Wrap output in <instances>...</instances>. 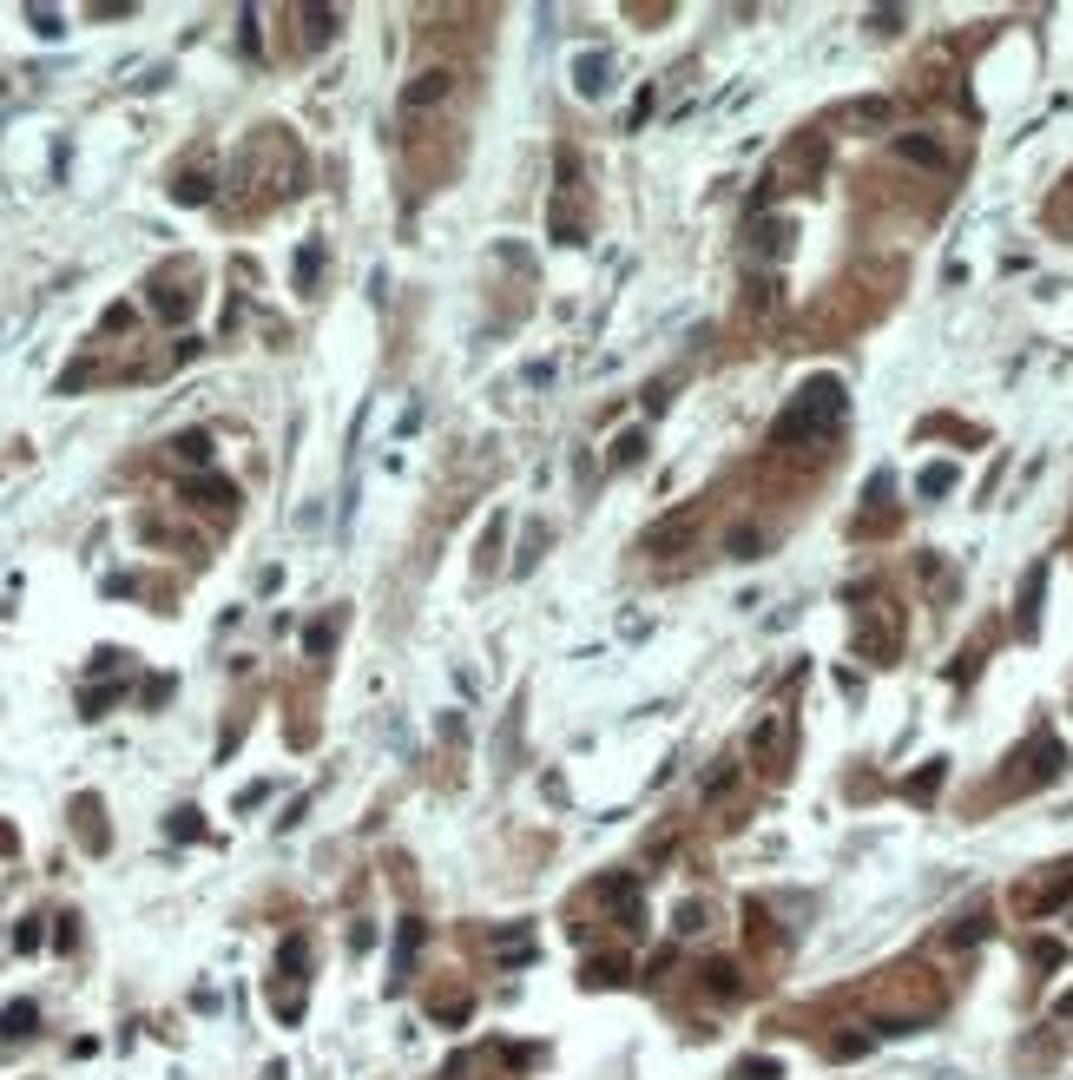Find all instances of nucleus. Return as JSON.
<instances>
[{
  "label": "nucleus",
  "instance_id": "obj_1",
  "mask_svg": "<svg viewBox=\"0 0 1073 1080\" xmlns=\"http://www.w3.org/2000/svg\"><path fill=\"white\" fill-rule=\"evenodd\" d=\"M837 415H843V382H837V376H817V382H804V396L777 415L771 442H804V435H823V429H837Z\"/></svg>",
  "mask_w": 1073,
  "mask_h": 1080
},
{
  "label": "nucleus",
  "instance_id": "obj_2",
  "mask_svg": "<svg viewBox=\"0 0 1073 1080\" xmlns=\"http://www.w3.org/2000/svg\"><path fill=\"white\" fill-rule=\"evenodd\" d=\"M152 310L158 317H172V323H185L191 317V270H158L152 277Z\"/></svg>",
  "mask_w": 1073,
  "mask_h": 1080
},
{
  "label": "nucleus",
  "instance_id": "obj_3",
  "mask_svg": "<svg viewBox=\"0 0 1073 1080\" xmlns=\"http://www.w3.org/2000/svg\"><path fill=\"white\" fill-rule=\"evenodd\" d=\"M692 534H698V514L685 508V514H672V521H659V527H652V534H646V547H652V554H665V560H679L685 547H692Z\"/></svg>",
  "mask_w": 1073,
  "mask_h": 1080
},
{
  "label": "nucleus",
  "instance_id": "obj_4",
  "mask_svg": "<svg viewBox=\"0 0 1073 1080\" xmlns=\"http://www.w3.org/2000/svg\"><path fill=\"white\" fill-rule=\"evenodd\" d=\"M448 86H455V73H448V66H435V73H415V80H409V93H402V106H409V112H422V106H435V99H442Z\"/></svg>",
  "mask_w": 1073,
  "mask_h": 1080
},
{
  "label": "nucleus",
  "instance_id": "obj_5",
  "mask_svg": "<svg viewBox=\"0 0 1073 1080\" xmlns=\"http://www.w3.org/2000/svg\"><path fill=\"white\" fill-rule=\"evenodd\" d=\"M573 80H580V93H586V99H600V93H606V80H613V53H586V60L573 66Z\"/></svg>",
  "mask_w": 1073,
  "mask_h": 1080
},
{
  "label": "nucleus",
  "instance_id": "obj_6",
  "mask_svg": "<svg viewBox=\"0 0 1073 1080\" xmlns=\"http://www.w3.org/2000/svg\"><path fill=\"white\" fill-rule=\"evenodd\" d=\"M185 494H191V501H205V508H237V488H231V481H218V475H191Z\"/></svg>",
  "mask_w": 1073,
  "mask_h": 1080
},
{
  "label": "nucleus",
  "instance_id": "obj_7",
  "mask_svg": "<svg viewBox=\"0 0 1073 1080\" xmlns=\"http://www.w3.org/2000/svg\"><path fill=\"white\" fill-rule=\"evenodd\" d=\"M172 191H178V205H205V198H211V159L191 165V172H178Z\"/></svg>",
  "mask_w": 1073,
  "mask_h": 1080
},
{
  "label": "nucleus",
  "instance_id": "obj_8",
  "mask_svg": "<svg viewBox=\"0 0 1073 1080\" xmlns=\"http://www.w3.org/2000/svg\"><path fill=\"white\" fill-rule=\"evenodd\" d=\"M303 47H330V33H336V14L330 7H303Z\"/></svg>",
  "mask_w": 1073,
  "mask_h": 1080
},
{
  "label": "nucleus",
  "instance_id": "obj_9",
  "mask_svg": "<svg viewBox=\"0 0 1073 1080\" xmlns=\"http://www.w3.org/2000/svg\"><path fill=\"white\" fill-rule=\"evenodd\" d=\"M316 277H323V244H303L297 251V290H316Z\"/></svg>",
  "mask_w": 1073,
  "mask_h": 1080
},
{
  "label": "nucleus",
  "instance_id": "obj_10",
  "mask_svg": "<svg viewBox=\"0 0 1073 1080\" xmlns=\"http://www.w3.org/2000/svg\"><path fill=\"white\" fill-rule=\"evenodd\" d=\"M606 903H613L626 922H639V896H632V883H626V876H613V883H606Z\"/></svg>",
  "mask_w": 1073,
  "mask_h": 1080
},
{
  "label": "nucleus",
  "instance_id": "obj_11",
  "mask_svg": "<svg viewBox=\"0 0 1073 1080\" xmlns=\"http://www.w3.org/2000/svg\"><path fill=\"white\" fill-rule=\"evenodd\" d=\"M883 119H889V99H869V106L843 112V126H883Z\"/></svg>",
  "mask_w": 1073,
  "mask_h": 1080
},
{
  "label": "nucleus",
  "instance_id": "obj_12",
  "mask_svg": "<svg viewBox=\"0 0 1073 1080\" xmlns=\"http://www.w3.org/2000/svg\"><path fill=\"white\" fill-rule=\"evenodd\" d=\"M902 159H916V165H942V152H935V139L909 132V139H902Z\"/></svg>",
  "mask_w": 1073,
  "mask_h": 1080
},
{
  "label": "nucleus",
  "instance_id": "obj_13",
  "mask_svg": "<svg viewBox=\"0 0 1073 1080\" xmlns=\"http://www.w3.org/2000/svg\"><path fill=\"white\" fill-rule=\"evenodd\" d=\"M981 936H988V916H962L955 929H948V942H955V949H968V942H981Z\"/></svg>",
  "mask_w": 1073,
  "mask_h": 1080
},
{
  "label": "nucleus",
  "instance_id": "obj_14",
  "mask_svg": "<svg viewBox=\"0 0 1073 1080\" xmlns=\"http://www.w3.org/2000/svg\"><path fill=\"white\" fill-rule=\"evenodd\" d=\"M33 1028V1001H14L7 1015H0V1034H27Z\"/></svg>",
  "mask_w": 1073,
  "mask_h": 1080
},
{
  "label": "nucleus",
  "instance_id": "obj_15",
  "mask_svg": "<svg viewBox=\"0 0 1073 1080\" xmlns=\"http://www.w3.org/2000/svg\"><path fill=\"white\" fill-rule=\"evenodd\" d=\"M172 455H185V461H205V455H211V435H178V442H172Z\"/></svg>",
  "mask_w": 1073,
  "mask_h": 1080
},
{
  "label": "nucleus",
  "instance_id": "obj_16",
  "mask_svg": "<svg viewBox=\"0 0 1073 1080\" xmlns=\"http://www.w3.org/2000/svg\"><path fill=\"white\" fill-rule=\"evenodd\" d=\"M330 639H336V620H316L310 633H303V646H310L316 659H323V652H330Z\"/></svg>",
  "mask_w": 1073,
  "mask_h": 1080
},
{
  "label": "nucleus",
  "instance_id": "obj_17",
  "mask_svg": "<svg viewBox=\"0 0 1073 1080\" xmlns=\"http://www.w3.org/2000/svg\"><path fill=\"white\" fill-rule=\"evenodd\" d=\"M830 1054H837V1061H856V1054H869V1034H837Z\"/></svg>",
  "mask_w": 1073,
  "mask_h": 1080
},
{
  "label": "nucleus",
  "instance_id": "obj_18",
  "mask_svg": "<svg viewBox=\"0 0 1073 1080\" xmlns=\"http://www.w3.org/2000/svg\"><path fill=\"white\" fill-rule=\"evenodd\" d=\"M711 988H718V995H738V969H731V962H711Z\"/></svg>",
  "mask_w": 1073,
  "mask_h": 1080
},
{
  "label": "nucleus",
  "instance_id": "obj_19",
  "mask_svg": "<svg viewBox=\"0 0 1073 1080\" xmlns=\"http://www.w3.org/2000/svg\"><path fill=\"white\" fill-rule=\"evenodd\" d=\"M955 488V468H929V475H922V494H948Z\"/></svg>",
  "mask_w": 1073,
  "mask_h": 1080
},
{
  "label": "nucleus",
  "instance_id": "obj_20",
  "mask_svg": "<svg viewBox=\"0 0 1073 1080\" xmlns=\"http://www.w3.org/2000/svg\"><path fill=\"white\" fill-rule=\"evenodd\" d=\"M738 1080H777V1061H738Z\"/></svg>",
  "mask_w": 1073,
  "mask_h": 1080
},
{
  "label": "nucleus",
  "instance_id": "obj_21",
  "mask_svg": "<svg viewBox=\"0 0 1073 1080\" xmlns=\"http://www.w3.org/2000/svg\"><path fill=\"white\" fill-rule=\"evenodd\" d=\"M277 962H284V969H303V962H310V942H284V955H277Z\"/></svg>",
  "mask_w": 1073,
  "mask_h": 1080
},
{
  "label": "nucleus",
  "instance_id": "obj_22",
  "mask_svg": "<svg viewBox=\"0 0 1073 1080\" xmlns=\"http://www.w3.org/2000/svg\"><path fill=\"white\" fill-rule=\"evenodd\" d=\"M639 455H646V435H639V429L619 435V461H639Z\"/></svg>",
  "mask_w": 1073,
  "mask_h": 1080
},
{
  "label": "nucleus",
  "instance_id": "obj_23",
  "mask_svg": "<svg viewBox=\"0 0 1073 1080\" xmlns=\"http://www.w3.org/2000/svg\"><path fill=\"white\" fill-rule=\"evenodd\" d=\"M27 20H33V27H40V33H47V40H53V33H60V14H53V7H33Z\"/></svg>",
  "mask_w": 1073,
  "mask_h": 1080
}]
</instances>
